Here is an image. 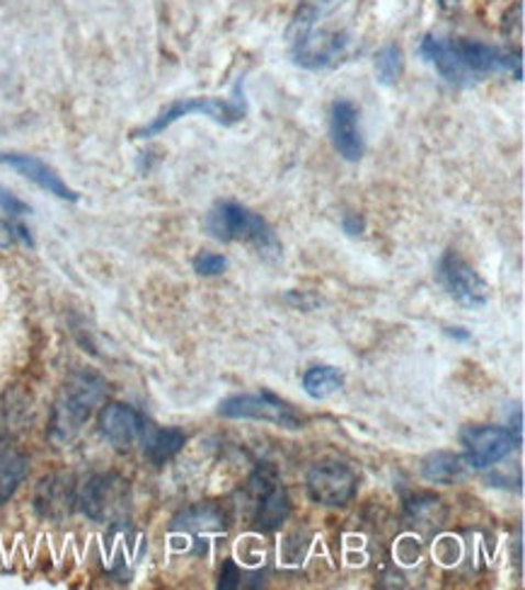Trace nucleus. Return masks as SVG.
I'll return each mask as SVG.
<instances>
[{
  "label": "nucleus",
  "mask_w": 525,
  "mask_h": 590,
  "mask_svg": "<svg viewBox=\"0 0 525 590\" xmlns=\"http://www.w3.org/2000/svg\"><path fill=\"white\" fill-rule=\"evenodd\" d=\"M241 581H243V574H241V569H237V564L225 561L223 569H221V583L219 586L225 590H233V588L241 586Z\"/></svg>",
  "instance_id": "obj_26"
},
{
  "label": "nucleus",
  "mask_w": 525,
  "mask_h": 590,
  "mask_svg": "<svg viewBox=\"0 0 525 590\" xmlns=\"http://www.w3.org/2000/svg\"><path fill=\"white\" fill-rule=\"evenodd\" d=\"M295 66L308 70L327 68L349 49V34L342 30H310L289 42Z\"/></svg>",
  "instance_id": "obj_11"
},
{
  "label": "nucleus",
  "mask_w": 525,
  "mask_h": 590,
  "mask_svg": "<svg viewBox=\"0 0 525 590\" xmlns=\"http://www.w3.org/2000/svg\"><path fill=\"white\" fill-rule=\"evenodd\" d=\"M420 54L450 86L468 88L494 74H511L516 76V80L523 78L521 54L504 52L484 42L438 40L434 34H428L420 44Z\"/></svg>",
  "instance_id": "obj_1"
},
{
  "label": "nucleus",
  "mask_w": 525,
  "mask_h": 590,
  "mask_svg": "<svg viewBox=\"0 0 525 590\" xmlns=\"http://www.w3.org/2000/svg\"><path fill=\"white\" fill-rule=\"evenodd\" d=\"M465 463L474 469H489L518 448L521 436L504 426H468L460 433Z\"/></svg>",
  "instance_id": "obj_8"
},
{
  "label": "nucleus",
  "mask_w": 525,
  "mask_h": 590,
  "mask_svg": "<svg viewBox=\"0 0 525 590\" xmlns=\"http://www.w3.org/2000/svg\"><path fill=\"white\" fill-rule=\"evenodd\" d=\"M342 3L344 0H303L291 18L289 30H286V40L291 42L295 37H301V34L315 30L320 22L329 18Z\"/></svg>",
  "instance_id": "obj_21"
},
{
  "label": "nucleus",
  "mask_w": 525,
  "mask_h": 590,
  "mask_svg": "<svg viewBox=\"0 0 525 590\" xmlns=\"http://www.w3.org/2000/svg\"><path fill=\"white\" fill-rule=\"evenodd\" d=\"M225 525H228V517H225L221 505L194 503L175 515L170 530L172 533H187V535H209V533H223Z\"/></svg>",
  "instance_id": "obj_16"
},
{
  "label": "nucleus",
  "mask_w": 525,
  "mask_h": 590,
  "mask_svg": "<svg viewBox=\"0 0 525 590\" xmlns=\"http://www.w3.org/2000/svg\"><path fill=\"white\" fill-rule=\"evenodd\" d=\"M219 414L223 419H247V421H269V424L279 428L298 431L305 426L303 414L283 402L281 397L271 392H257V394H233L223 400L219 407Z\"/></svg>",
  "instance_id": "obj_6"
},
{
  "label": "nucleus",
  "mask_w": 525,
  "mask_h": 590,
  "mask_svg": "<svg viewBox=\"0 0 525 590\" xmlns=\"http://www.w3.org/2000/svg\"><path fill=\"white\" fill-rule=\"evenodd\" d=\"M0 209H3L5 213H10V215H27V213H32V209L27 207V203L22 199H18L15 194H10L5 187H0Z\"/></svg>",
  "instance_id": "obj_25"
},
{
  "label": "nucleus",
  "mask_w": 525,
  "mask_h": 590,
  "mask_svg": "<svg viewBox=\"0 0 525 590\" xmlns=\"http://www.w3.org/2000/svg\"><path fill=\"white\" fill-rule=\"evenodd\" d=\"M356 487H359V479H356L354 469L337 460L313 465L305 477L310 499L320 505H332V509L349 503L356 497Z\"/></svg>",
  "instance_id": "obj_9"
},
{
  "label": "nucleus",
  "mask_w": 525,
  "mask_h": 590,
  "mask_svg": "<svg viewBox=\"0 0 525 590\" xmlns=\"http://www.w3.org/2000/svg\"><path fill=\"white\" fill-rule=\"evenodd\" d=\"M143 443V455L150 465H165L170 463L172 457L185 448L187 436L180 428H148L143 431L141 436Z\"/></svg>",
  "instance_id": "obj_17"
},
{
  "label": "nucleus",
  "mask_w": 525,
  "mask_h": 590,
  "mask_svg": "<svg viewBox=\"0 0 525 590\" xmlns=\"http://www.w3.org/2000/svg\"><path fill=\"white\" fill-rule=\"evenodd\" d=\"M189 114H204L223 126H233L237 122H243L245 114H247L243 80L233 88L231 98H185V100L172 102L170 107H167V110H163L158 116H155L146 129L136 131V136L138 138L158 136L167 126H172L175 122H180V119H185Z\"/></svg>",
  "instance_id": "obj_4"
},
{
  "label": "nucleus",
  "mask_w": 525,
  "mask_h": 590,
  "mask_svg": "<svg viewBox=\"0 0 525 590\" xmlns=\"http://www.w3.org/2000/svg\"><path fill=\"white\" fill-rule=\"evenodd\" d=\"M436 281L440 288L468 310H480L489 303V286L468 259L456 249H448L436 267Z\"/></svg>",
  "instance_id": "obj_7"
},
{
  "label": "nucleus",
  "mask_w": 525,
  "mask_h": 590,
  "mask_svg": "<svg viewBox=\"0 0 525 590\" xmlns=\"http://www.w3.org/2000/svg\"><path fill=\"white\" fill-rule=\"evenodd\" d=\"M206 233L219 243H245L255 247L257 255L265 259H281V240L273 227L243 203H216L206 215Z\"/></svg>",
  "instance_id": "obj_3"
},
{
  "label": "nucleus",
  "mask_w": 525,
  "mask_h": 590,
  "mask_svg": "<svg viewBox=\"0 0 525 590\" xmlns=\"http://www.w3.org/2000/svg\"><path fill=\"white\" fill-rule=\"evenodd\" d=\"M18 240V227L10 225L8 221H0V249L13 247Z\"/></svg>",
  "instance_id": "obj_28"
},
{
  "label": "nucleus",
  "mask_w": 525,
  "mask_h": 590,
  "mask_svg": "<svg viewBox=\"0 0 525 590\" xmlns=\"http://www.w3.org/2000/svg\"><path fill=\"white\" fill-rule=\"evenodd\" d=\"M422 475L426 481H432V485H458V481L468 475V463H465V457L458 453L438 450L424 457Z\"/></svg>",
  "instance_id": "obj_18"
},
{
  "label": "nucleus",
  "mask_w": 525,
  "mask_h": 590,
  "mask_svg": "<svg viewBox=\"0 0 525 590\" xmlns=\"http://www.w3.org/2000/svg\"><path fill=\"white\" fill-rule=\"evenodd\" d=\"M30 460L25 453L15 448H0V503H8L15 497L22 481L27 479Z\"/></svg>",
  "instance_id": "obj_20"
},
{
  "label": "nucleus",
  "mask_w": 525,
  "mask_h": 590,
  "mask_svg": "<svg viewBox=\"0 0 525 590\" xmlns=\"http://www.w3.org/2000/svg\"><path fill=\"white\" fill-rule=\"evenodd\" d=\"M376 74L383 86H398L404 74V54L398 44H388L376 54Z\"/></svg>",
  "instance_id": "obj_23"
},
{
  "label": "nucleus",
  "mask_w": 525,
  "mask_h": 590,
  "mask_svg": "<svg viewBox=\"0 0 525 590\" xmlns=\"http://www.w3.org/2000/svg\"><path fill=\"white\" fill-rule=\"evenodd\" d=\"M192 267L199 276H221L225 269H228V259H225L223 255H216V252H199V255L194 257Z\"/></svg>",
  "instance_id": "obj_24"
},
{
  "label": "nucleus",
  "mask_w": 525,
  "mask_h": 590,
  "mask_svg": "<svg viewBox=\"0 0 525 590\" xmlns=\"http://www.w3.org/2000/svg\"><path fill=\"white\" fill-rule=\"evenodd\" d=\"M34 509L44 521L62 523L78 509V487L70 475L54 472L40 481L34 491Z\"/></svg>",
  "instance_id": "obj_12"
},
{
  "label": "nucleus",
  "mask_w": 525,
  "mask_h": 590,
  "mask_svg": "<svg viewBox=\"0 0 525 590\" xmlns=\"http://www.w3.org/2000/svg\"><path fill=\"white\" fill-rule=\"evenodd\" d=\"M446 334H450L453 339H460V342H468V339H470V332H462L460 327H456V330H446Z\"/></svg>",
  "instance_id": "obj_29"
},
{
  "label": "nucleus",
  "mask_w": 525,
  "mask_h": 590,
  "mask_svg": "<svg viewBox=\"0 0 525 590\" xmlns=\"http://www.w3.org/2000/svg\"><path fill=\"white\" fill-rule=\"evenodd\" d=\"M329 136L344 160L356 163L364 158V136L359 124V107L349 100H337L329 110Z\"/></svg>",
  "instance_id": "obj_13"
},
{
  "label": "nucleus",
  "mask_w": 525,
  "mask_h": 590,
  "mask_svg": "<svg viewBox=\"0 0 525 590\" xmlns=\"http://www.w3.org/2000/svg\"><path fill=\"white\" fill-rule=\"evenodd\" d=\"M249 485L255 489V523L257 527L267 530V533H273L279 530L291 515V497L286 487L277 477V469L269 465H261L255 477L249 479Z\"/></svg>",
  "instance_id": "obj_10"
},
{
  "label": "nucleus",
  "mask_w": 525,
  "mask_h": 590,
  "mask_svg": "<svg viewBox=\"0 0 525 590\" xmlns=\"http://www.w3.org/2000/svg\"><path fill=\"white\" fill-rule=\"evenodd\" d=\"M30 421V400L25 392L13 390L0 397V448H5L10 438L25 428Z\"/></svg>",
  "instance_id": "obj_19"
},
{
  "label": "nucleus",
  "mask_w": 525,
  "mask_h": 590,
  "mask_svg": "<svg viewBox=\"0 0 525 590\" xmlns=\"http://www.w3.org/2000/svg\"><path fill=\"white\" fill-rule=\"evenodd\" d=\"M78 509L94 523H126L131 513L129 481L114 472L88 477L78 487Z\"/></svg>",
  "instance_id": "obj_5"
},
{
  "label": "nucleus",
  "mask_w": 525,
  "mask_h": 590,
  "mask_svg": "<svg viewBox=\"0 0 525 590\" xmlns=\"http://www.w3.org/2000/svg\"><path fill=\"white\" fill-rule=\"evenodd\" d=\"M107 380L92 370H74L64 380L52 409L49 438L54 445L74 443L90 416L107 400Z\"/></svg>",
  "instance_id": "obj_2"
},
{
  "label": "nucleus",
  "mask_w": 525,
  "mask_h": 590,
  "mask_svg": "<svg viewBox=\"0 0 525 590\" xmlns=\"http://www.w3.org/2000/svg\"><path fill=\"white\" fill-rule=\"evenodd\" d=\"M440 5H450V3H456V0H438Z\"/></svg>",
  "instance_id": "obj_30"
},
{
  "label": "nucleus",
  "mask_w": 525,
  "mask_h": 590,
  "mask_svg": "<svg viewBox=\"0 0 525 590\" xmlns=\"http://www.w3.org/2000/svg\"><path fill=\"white\" fill-rule=\"evenodd\" d=\"M342 225H344V233H349V235H361L366 231V221L359 213H344Z\"/></svg>",
  "instance_id": "obj_27"
},
{
  "label": "nucleus",
  "mask_w": 525,
  "mask_h": 590,
  "mask_svg": "<svg viewBox=\"0 0 525 590\" xmlns=\"http://www.w3.org/2000/svg\"><path fill=\"white\" fill-rule=\"evenodd\" d=\"M98 424L102 436L110 441L116 450H129L131 445L141 441L143 431H146V419H143L134 407L122 402L102 407Z\"/></svg>",
  "instance_id": "obj_14"
},
{
  "label": "nucleus",
  "mask_w": 525,
  "mask_h": 590,
  "mask_svg": "<svg viewBox=\"0 0 525 590\" xmlns=\"http://www.w3.org/2000/svg\"><path fill=\"white\" fill-rule=\"evenodd\" d=\"M0 165L13 167L15 172H20L30 182L37 185L40 189L49 191V194L64 199V201H78V194L70 189L62 175H56L54 167L46 165L44 160L34 158V155H20V153H0Z\"/></svg>",
  "instance_id": "obj_15"
},
{
  "label": "nucleus",
  "mask_w": 525,
  "mask_h": 590,
  "mask_svg": "<svg viewBox=\"0 0 525 590\" xmlns=\"http://www.w3.org/2000/svg\"><path fill=\"white\" fill-rule=\"evenodd\" d=\"M342 385H344L342 370L334 366H313L310 370H305L303 376V390L308 397H313V400H325V397L342 390Z\"/></svg>",
  "instance_id": "obj_22"
}]
</instances>
